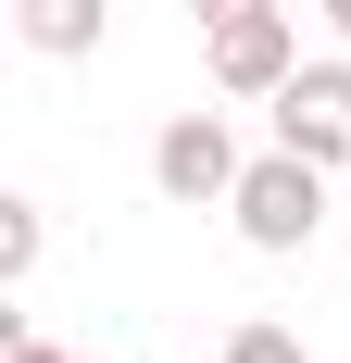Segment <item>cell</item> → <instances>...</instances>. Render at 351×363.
I'll return each instance as SVG.
<instances>
[{
    "mask_svg": "<svg viewBox=\"0 0 351 363\" xmlns=\"http://www.w3.org/2000/svg\"><path fill=\"white\" fill-rule=\"evenodd\" d=\"M264 113H276V150H301V163L339 176V163H351V50H314Z\"/></svg>",
    "mask_w": 351,
    "mask_h": 363,
    "instance_id": "3",
    "label": "cell"
},
{
    "mask_svg": "<svg viewBox=\"0 0 351 363\" xmlns=\"http://www.w3.org/2000/svg\"><path fill=\"white\" fill-rule=\"evenodd\" d=\"M314 13H326V26H339V38H351V0H314Z\"/></svg>",
    "mask_w": 351,
    "mask_h": 363,
    "instance_id": "10",
    "label": "cell"
},
{
    "mask_svg": "<svg viewBox=\"0 0 351 363\" xmlns=\"http://www.w3.org/2000/svg\"><path fill=\"white\" fill-rule=\"evenodd\" d=\"M201 26H251V13H288V0H188Z\"/></svg>",
    "mask_w": 351,
    "mask_h": 363,
    "instance_id": "9",
    "label": "cell"
},
{
    "mask_svg": "<svg viewBox=\"0 0 351 363\" xmlns=\"http://www.w3.org/2000/svg\"><path fill=\"white\" fill-rule=\"evenodd\" d=\"M226 225H239L251 251H314V225H326V163H301V150H251L239 188H226Z\"/></svg>",
    "mask_w": 351,
    "mask_h": 363,
    "instance_id": "1",
    "label": "cell"
},
{
    "mask_svg": "<svg viewBox=\"0 0 351 363\" xmlns=\"http://www.w3.org/2000/svg\"><path fill=\"white\" fill-rule=\"evenodd\" d=\"M239 125L226 113H163V138H151V188H163L176 213H226V188H239Z\"/></svg>",
    "mask_w": 351,
    "mask_h": 363,
    "instance_id": "2",
    "label": "cell"
},
{
    "mask_svg": "<svg viewBox=\"0 0 351 363\" xmlns=\"http://www.w3.org/2000/svg\"><path fill=\"white\" fill-rule=\"evenodd\" d=\"M288 75H301V26H288V13L213 26V101H276Z\"/></svg>",
    "mask_w": 351,
    "mask_h": 363,
    "instance_id": "4",
    "label": "cell"
},
{
    "mask_svg": "<svg viewBox=\"0 0 351 363\" xmlns=\"http://www.w3.org/2000/svg\"><path fill=\"white\" fill-rule=\"evenodd\" d=\"M226 363H301V338H288V326H276V313H251V326H239V338H226Z\"/></svg>",
    "mask_w": 351,
    "mask_h": 363,
    "instance_id": "7",
    "label": "cell"
},
{
    "mask_svg": "<svg viewBox=\"0 0 351 363\" xmlns=\"http://www.w3.org/2000/svg\"><path fill=\"white\" fill-rule=\"evenodd\" d=\"M0 363H101V351H50L38 326H13V338H0Z\"/></svg>",
    "mask_w": 351,
    "mask_h": 363,
    "instance_id": "8",
    "label": "cell"
},
{
    "mask_svg": "<svg viewBox=\"0 0 351 363\" xmlns=\"http://www.w3.org/2000/svg\"><path fill=\"white\" fill-rule=\"evenodd\" d=\"M113 26V0H13V38H26L38 63H88Z\"/></svg>",
    "mask_w": 351,
    "mask_h": 363,
    "instance_id": "5",
    "label": "cell"
},
{
    "mask_svg": "<svg viewBox=\"0 0 351 363\" xmlns=\"http://www.w3.org/2000/svg\"><path fill=\"white\" fill-rule=\"evenodd\" d=\"M38 238H50V225H38V201H0V276H13V289L38 276Z\"/></svg>",
    "mask_w": 351,
    "mask_h": 363,
    "instance_id": "6",
    "label": "cell"
}]
</instances>
